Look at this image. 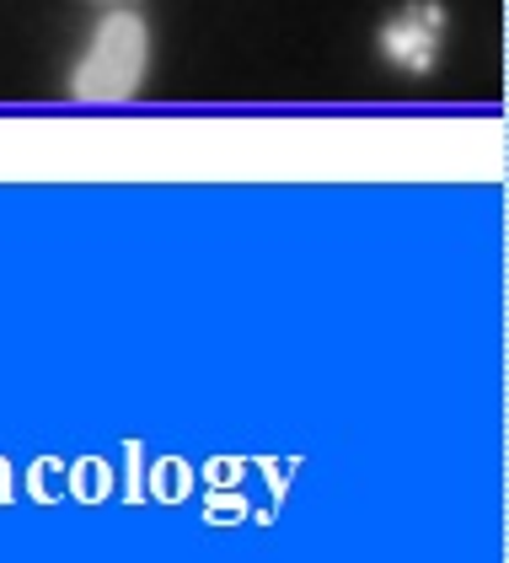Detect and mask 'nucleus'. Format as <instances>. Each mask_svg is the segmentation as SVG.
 <instances>
[{"label":"nucleus","instance_id":"obj_1","mask_svg":"<svg viewBox=\"0 0 509 563\" xmlns=\"http://www.w3.org/2000/svg\"><path fill=\"white\" fill-rule=\"evenodd\" d=\"M145 59H151L145 22L119 5V11L91 33L81 65H76V97H97V102L129 97V91L145 81Z\"/></svg>","mask_w":509,"mask_h":563},{"label":"nucleus","instance_id":"obj_2","mask_svg":"<svg viewBox=\"0 0 509 563\" xmlns=\"http://www.w3.org/2000/svg\"><path fill=\"white\" fill-rule=\"evenodd\" d=\"M376 48L391 70H408V76H424L440 65L445 54V5L434 0H408L402 11H391L376 33Z\"/></svg>","mask_w":509,"mask_h":563},{"label":"nucleus","instance_id":"obj_3","mask_svg":"<svg viewBox=\"0 0 509 563\" xmlns=\"http://www.w3.org/2000/svg\"><path fill=\"white\" fill-rule=\"evenodd\" d=\"M102 5H129V0H102Z\"/></svg>","mask_w":509,"mask_h":563}]
</instances>
